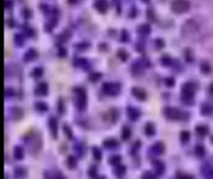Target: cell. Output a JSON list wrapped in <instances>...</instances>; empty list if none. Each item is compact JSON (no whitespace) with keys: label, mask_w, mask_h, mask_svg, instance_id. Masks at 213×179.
Segmentation results:
<instances>
[{"label":"cell","mask_w":213,"mask_h":179,"mask_svg":"<svg viewBox=\"0 0 213 179\" xmlns=\"http://www.w3.org/2000/svg\"><path fill=\"white\" fill-rule=\"evenodd\" d=\"M188 7H190V3L187 0H176V1L172 3V10L177 14L186 13L188 10Z\"/></svg>","instance_id":"obj_2"},{"label":"cell","mask_w":213,"mask_h":179,"mask_svg":"<svg viewBox=\"0 0 213 179\" xmlns=\"http://www.w3.org/2000/svg\"><path fill=\"white\" fill-rule=\"evenodd\" d=\"M198 30H199L198 24L193 19L187 20V21L182 25V35H183V36H192V35H194V34L197 32Z\"/></svg>","instance_id":"obj_1"}]
</instances>
